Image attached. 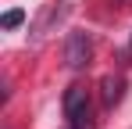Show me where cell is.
<instances>
[{"label": "cell", "instance_id": "1", "mask_svg": "<svg viewBox=\"0 0 132 129\" xmlns=\"http://www.w3.org/2000/svg\"><path fill=\"white\" fill-rule=\"evenodd\" d=\"M89 58H93V40H89V32H71L68 36V43H64V61H68V68H86L89 64Z\"/></svg>", "mask_w": 132, "mask_h": 129}, {"label": "cell", "instance_id": "2", "mask_svg": "<svg viewBox=\"0 0 132 129\" xmlns=\"http://www.w3.org/2000/svg\"><path fill=\"white\" fill-rule=\"evenodd\" d=\"M64 118L71 122V126H86V118H89L86 86H68L64 90Z\"/></svg>", "mask_w": 132, "mask_h": 129}, {"label": "cell", "instance_id": "3", "mask_svg": "<svg viewBox=\"0 0 132 129\" xmlns=\"http://www.w3.org/2000/svg\"><path fill=\"white\" fill-rule=\"evenodd\" d=\"M121 93H125V79L121 75H104L100 79V101H104V108H114L121 101Z\"/></svg>", "mask_w": 132, "mask_h": 129}, {"label": "cell", "instance_id": "4", "mask_svg": "<svg viewBox=\"0 0 132 129\" xmlns=\"http://www.w3.org/2000/svg\"><path fill=\"white\" fill-rule=\"evenodd\" d=\"M22 22H25V15H22V11H7V15L0 18V25H4V29H18Z\"/></svg>", "mask_w": 132, "mask_h": 129}, {"label": "cell", "instance_id": "5", "mask_svg": "<svg viewBox=\"0 0 132 129\" xmlns=\"http://www.w3.org/2000/svg\"><path fill=\"white\" fill-rule=\"evenodd\" d=\"M71 129H89V126H71Z\"/></svg>", "mask_w": 132, "mask_h": 129}]
</instances>
